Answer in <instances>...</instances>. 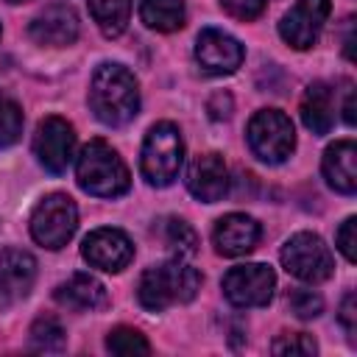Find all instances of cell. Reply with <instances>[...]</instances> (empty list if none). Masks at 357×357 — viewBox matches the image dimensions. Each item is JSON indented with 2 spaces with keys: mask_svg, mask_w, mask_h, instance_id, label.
<instances>
[{
  "mask_svg": "<svg viewBox=\"0 0 357 357\" xmlns=\"http://www.w3.org/2000/svg\"><path fill=\"white\" fill-rule=\"evenodd\" d=\"M31 349L33 351H61L67 343V332L56 315H39L31 324Z\"/></svg>",
  "mask_w": 357,
  "mask_h": 357,
  "instance_id": "cell-22",
  "label": "cell"
},
{
  "mask_svg": "<svg viewBox=\"0 0 357 357\" xmlns=\"http://www.w3.org/2000/svg\"><path fill=\"white\" fill-rule=\"evenodd\" d=\"M259 234H262V229L251 215L229 212L215 223L212 243H215L218 254H223V257H243L257 248Z\"/></svg>",
  "mask_w": 357,
  "mask_h": 357,
  "instance_id": "cell-16",
  "label": "cell"
},
{
  "mask_svg": "<svg viewBox=\"0 0 357 357\" xmlns=\"http://www.w3.org/2000/svg\"><path fill=\"white\" fill-rule=\"evenodd\" d=\"M89 109L103 126L120 128L139 114V84L123 64H100L89 81Z\"/></svg>",
  "mask_w": 357,
  "mask_h": 357,
  "instance_id": "cell-1",
  "label": "cell"
},
{
  "mask_svg": "<svg viewBox=\"0 0 357 357\" xmlns=\"http://www.w3.org/2000/svg\"><path fill=\"white\" fill-rule=\"evenodd\" d=\"M282 265L290 276L310 282V284L326 282L335 271L329 245L312 231H298L282 245Z\"/></svg>",
  "mask_w": 357,
  "mask_h": 357,
  "instance_id": "cell-7",
  "label": "cell"
},
{
  "mask_svg": "<svg viewBox=\"0 0 357 357\" xmlns=\"http://www.w3.org/2000/svg\"><path fill=\"white\" fill-rule=\"evenodd\" d=\"M245 137H248V148L254 151V156L268 165H282L296 148L293 123L279 109H259L248 120Z\"/></svg>",
  "mask_w": 357,
  "mask_h": 357,
  "instance_id": "cell-5",
  "label": "cell"
},
{
  "mask_svg": "<svg viewBox=\"0 0 357 357\" xmlns=\"http://www.w3.org/2000/svg\"><path fill=\"white\" fill-rule=\"evenodd\" d=\"M243 56H245L243 45H240L234 36L223 33V31H218V28H204V31L198 33V42H195V61L201 64L204 73H209V75H231V73L243 64Z\"/></svg>",
  "mask_w": 357,
  "mask_h": 357,
  "instance_id": "cell-12",
  "label": "cell"
},
{
  "mask_svg": "<svg viewBox=\"0 0 357 357\" xmlns=\"http://www.w3.org/2000/svg\"><path fill=\"white\" fill-rule=\"evenodd\" d=\"M337 321L343 324V329H346L349 340H354V332H357V298H354V293H351V290H349V293L343 296V301H340Z\"/></svg>",
  "mask_w": 357,
  "mask_h": 357,
  "instance_id": "cell-30",
  "label": "cell"
},
{
  "mask_svg": "<svg viewBox=\"0 0 357 357\" xmlns=\"http://www.w3.org/2000/svg\"><path fill=\"white\" fill-rule=\"evenodd\" d=\"M78 14L67 3H50L31 20V39L47 47H67L78 39Z\"/></svg>",
  "mask_w": 357,
  "mask_h": 357,
  "instance_id": "cell-13",
  "label": "cell"
},
{
  "mask_svg": "<svg viewBox=\"0 0 357 357\" xmlns=\"http://www.w3.org/2000/svg\"><path fill=\"white\" fill-rule=\"evenodd\" d=\"M131 3L134 0H89V14L98 22L103 36L114 39L126 31L131 17Z\"/></svg>",
  "mask_w": 357,
  "mask_h": 357,
  "instance_id": "cell-21",
  "label": "cell"
},
{
  "mask_svg": "<svg viewBox=\"0 0 357 357\" xmlns=\"http://www.w3.org/2000/svg\"><path fill=\"white\" fill-rule=\"evenodd\" d=\"M181 162H184V142L178 128L167 120L153 123L142 142V156H139L142 178L151 187H167L176 181Z\"/></svg>",
  "mask_w": 357,
  "mask_h": 357,
  "instance_id": "cell-4",
  "label": "cell"
},
{
  "mask_svg": "<svg viewBox=\"0 0 357 357\" xmlns=\"http://www.w3.org/2000/svg\"><path fill=\"white\" fill-rule=\"evenodd\" d=\"M332 11V3L329 0H298L279 22V36L296 47V50H307L318 42L321 36V28L326 22Z\"/></svg>",
  "mask_w": 357,
  "mask_h": 357,
  "instance_id": "cell-11",
  "label": "cell"
},
{
  "mask_svg": "<svg viewBox=\"0 0 357 357\" xmlns=\"http://www.w3.org/2000/svg\"><path fill=\"white\" fill-rule=\"evenodd\" d=\"M354 218H346L343 223H340V229H337V234H335V243H337V248H340V254L346 257V262H354L357 259V254H354V245H357V240H354Z\"/></svg>",
  "mask_w": 357,
  "mask_h": 357,
  "instance_id": "cell-29",
  "label": "cell"
},
{
  "mask_svg": "<svg viewBox=\"0 0 357 357\" xmlns=\"http://www.w3.org/2000/svg\"><path fill=\"white\" fill-rule=\"evenodd\" d=\"M139 20L151 28V31H178L187 20L184 11V0H139Z\"/></svg>",
  "mask_w": 357,
  "mask_h": 357,
  "instance_id": "cell-20",
  "label": "cell"
},
{
  "mask_svg": "<svg viewBox=\"0 0 357 357\" xmlns=\"http://www.w3.org/2000/svg\"><path fill=\"white\" fill-rule=\"evenodd\" d=\"M22 109L14 98L0 92V148H8L22 134Z\"/></svg>",
  "mask_w": 357,
  "mask_h": 357,
  "instance_id": "cell-25",
  "label": "cell"
},
{
  "mask_svg": "<svg viewBox=\"0 0 357 357\" xmlns=\"http://www.w3.org/2000/svg\"><path fill=\"white\" fill-rule=\"evenodd\" d=\"M53 298L70 312H92V310L106 307L109 301L106 287L92 273H73L53 290Z\"/></svg>",
  "mask_w": 357,
  "mask_h": 357,
  "instance_id": "cell-18",
  "label": "cell"
},
{
  "mask_svg": "<svg viewBox=\"0 0 357 357\" xmlns=\"http://www.w3.org/2000/svg\"><path fill=\"white\" fill-rule=\"evenodd\" d=\"M33 153L39 159V165L59 176L67 170V165L73 162L75 153V128L59 117V114H47L45 120H39L36 134H33Z\"/></svg>",
  "mask_w": 357,
  "mask_h": 357,
  "instance_id": "cell-9",
  "label": "cell"
},
{
  "mask_svg": "<svg viewBox=\"0 0 357 357\" xmlns=\"http://www.w3.org/2000/svg\"><path fill=\"white\" fill-rule=\"evenodd\" d=\"M271 351L273 354H301L304 357V354H315L318 351V343L307 332H284V335H279L273 340Z\"/></svg>",
  "mask_w": 357,
  "mask_h": 357,
  "instance_id": "cell-27",
  "label": "cell"
},
{
  "mask_svg": "<svg viewBox=\"0 0 357 357\" xmlns=\"http://www.w3.org/2000/svg\"><path fill=\"white\" fill-rule=\"evenodd\" d=\"M284 301H287V310H290L296 318H301V321H312V318H318V315L324 312V298H321L318 293H312V290L296 287V290L287 293Z\"/></svg>",
  "mask_w": 357,
  "mask_h": 357,
  "instance_id": "cell-26",
  "label": "cell"
},
{
  "mask_svg": "<svg viewBox=\"0 0 357 357\" xmlns=\"http://www.w3.org/2000/svg\"><path fill=\"white\" fill-rule=\"evenodd\" d=\"M78 229V206L67 192L45 195L31 215V237L42 248H64Z\"/></svg>",
  "mask_w": 357,
  "mask_h": 357,
  "instance_id": "cell-6",
  "label": "cell"
},
{
  "mask_svg": "<svg viewBox=\"0 0 357 357\" xmlns=\"http://www.w3.org/2000/svg\"><path fill=\"white\" fill-rule=\"evenodd\" d=\"M276 287V273L271 265L262 262H248V265H234L223 276V296L234 307H265L273 298Z\"/></svg>",
  "mask_w": 357,
  "mask_h": 357,
  "instance_id": "cell-8",
  "label": "cell"
},
{
  "mask_svg": "<svg viewBox=\"0 0 357 357\" xmlns=\"http://www.w3.org/2000/svg\"><path fill=\"white\" fill-rule=\"evenodd\" d=\"M81 254L92 268L106 271V273H120L134 259V245H131L126 231L103 226V229H95L84 237Z\"/></svg>",
  "mask_w": 357,
  "mask_h": 357,
  "instance_id": "cell-10",
  "label": "cell"
},
{
  "mask_svg": "<svg viewBox=\"0 0 357 357\" xmlns=\"http://www.w3.org/2000/svg\"><path fill=\"white\" fill-rule=\"evenodd\" d=\"M8 3H25V0H8Z\"/></svg>",
  "mask_w": 357,
  "mask_h": 357,
  "instance_id": "cell-33",
  "label": "cell"
},
{
  "mask_svg": "<svg viewBox=\"0 0 357 357\" xmlns=\"http://www.w3.org/2000/svg\"><path fill=\"white\" fill-rule=\"evenodd\" d=\"M106 349L112 354H151V343L134 326H114L106 337Z\"/></svg>",
  "mask_w": 357,
  "mask_h": 357,
  "instance_id": "cell-24",
  "label": "cell"
},
{
  "mask_svg": "<svg viewBox=\"0 0 357 357\" xmlns=\"http://www.w3.org/2000/svg\"><path fill=\"white\" fill-rule=\"evenodd\" d=\"M326 184L340 195H354L357 190V145L354 139H337L324 151L321 162Z\"/></svg>",
  "mask_w": 357,
  "mask_h": 357,
  "instance_id": "cell-17",
  "label": "cell"
},
{
  "mask_svg": "<svg viewBox=\"0 0 357 357\" xmlns=\"http://www.w3.org/2000/svg\"><path fill=\"white\" fill-rule=\"evenodd\" d=\"M220 8L234 17V20H243V22H251L262 14L265 8V0H220Z\"/></svg>",
  "mask_w": 357,
  "mask_h": 357,
  "instance_id": "cell-28",
  "label": "cell"
},
{
  "mask_svg": "<svg viewBox=\"0 0 357 357\" xmlns=\"http://www.w3.org/2000/svg\"><path fill=\"white\" fill-rule=\"evenodd\" d=\"M343 120L349 126H354V92L346 95V106H343Z\"/></svg>",
  "mask_w": 357,
  "mask_h": 357,
  "instance_id": "cell-32",
  "label": "cell"
},
{
  "mask_svg": "<svg viewBox=\"0 0 357 357\" xmlns=\"http://www.w3.org/2000/svg\"><path fill=\"white\" fill-rule=\"evenodd\" d=\"M198 290H201V273L190 262H184V257H176L148 268L139 276L137 298L148 312H162L170 304L192 301Z\"/></svg>",
  "mask_w": 357,
  "mask_h": 357,
  "instance_id": "cell-2",
  "label": "cell"
},
{
  "mask_svg": "<svg viewBox=\"0 0 357 357\" xmlns=\"http://www.w3.org/2000/svg\"><path fill=\"white\" fill-rule=\"evenodd\" d=\"M36 282V259L22 248L0 251V307L25 298Z\"/></svg>",
  "mask_w": 357,
  "mask_h": 357,
  "instance_id": "cell-14",
  "label": "cell"
},
{
  "mask_svg": "<svg viewBox=\"0 0 357 357\" xmlns=\"http://www.w3.org/2000/svg\"><path fill=\"white\" fill-rule=\"evenodd\" d=\"M187 187L190 192L204 201V204H215L226 195L229 190V167L223 162L220 153L209 151V153H198L187 170Z\"/></svg>",
  "mask_w": 357,
  "mask_h": 357,
  "instance_id": "cell-15",
  "label": "cell"
},
{
  "mask_svg": "<svg viewBox=\"0 0 357 357\" xmlns=\"http://www.w3.org/2000/svg\"><path fill=\"white\" fill-rule=\"evenodd\" d=\"M209 114L215 117V120H226L229 114H231V98L226 95V92H218V95H212V100H209Z\"/></svg>",
  "mask_w": 357,
  "mask_h": 357,
  "instance_id": "cell-31",
  "label": "cell"
},
{
  "mask_svg": "<svg viewBox=\"0 0 357 357\" xmlns=\"http://www.w3.org/2000/svg\"><path fill=\"white\" fill-rule=\"evenodd\" d=\"M75 178L84 192L98 195V198H117V195L128 192V187H131V173H128L126 162L106 139H89L81 148L78 165H75Z\"/></svg>",
  "mask_w": 357,
  "mask_h": 357,
  "instance_id": "cell-3",
  "label": "cell"
},
{
  "mask_svg": "<svg viewBox=\"0 0 357 357\" xmlns=\"http://www.w3.org/2000/svg\"><path fill=\"white\" fill-rule=\"evenodd\" d=\"M301 123L312 131V134H326L335 123V98H332V86L324 81H312L301 98Z\"/></svg>",
  "mask_w": 357,
  "mask_h": 357,
  "instance_id": "cell-19",
  "label": "cell"
},
{
  "mask_svg": "<svg viewBox=\"0 0 357 357\" xmlns=\"http://www.w3.org/2000/svg\"><path fill=\"white\" fill-rule=\"evenodd\" d=\"M165 226H162V237H165V243L178 254V257H192L195 251H198V234L192 231V226L190 223H184V220H178V218H167V220H162Z\"/></svg>",
  "mask_w": 357,
  "mask_h": 357,
  "instance_id": "cell-23",
  "label": "cell"
}]
</instances>
